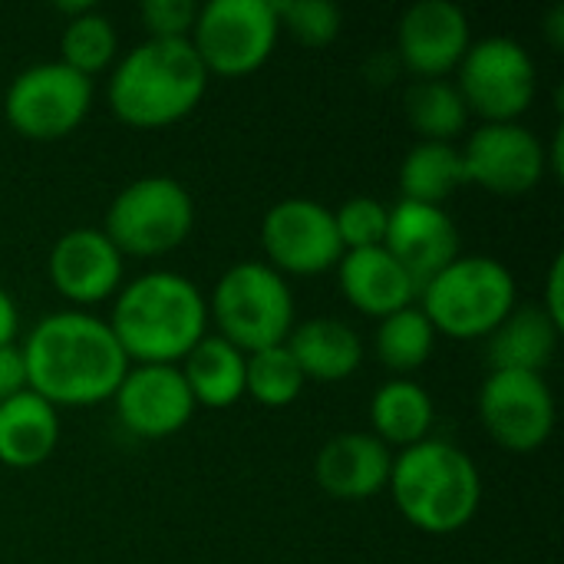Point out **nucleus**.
Listing matches in <instances>:
<instances>
[{"label":"nucleus","mask_w":564,"mask_h":564,"mask_svg":"<svg viewBox=\"0 0 564 564\" xmlns=\"http://www.w3.org/2000/svg\"><path fill=\"white\" fill-rule=\"evenodd\" d=\"M393 469L390 449L373 433H340L314 459L317 486L340 502H364L387 489Z\"/></svg>","instance_id":"nucleus-18"},{"label":"nucleus","mask_w":564,"mask_h":564,"mask_svg":"<svg viewBox=\"0 0 564 564\" xmlns=\"http://www.w3.org/2000/svg\"><path fill=\"white\" fill-rule=\"evenodd\" d=\"M278 26L288 30L304 46H327L344 26V13L330 0H274Z\"/></svg>","instance_id":"nucleus-30"},{"label":"nucleus","mask_w":564,"mask_h":564,"mask_svg":"<svg viewBox=\"0 0 564 564\" xmlns=\"http://www.w3.org/2000/svg\"><path fill=\"white\" fill-rule=\"evenodd\" d=\"M245 354L221 337H202L185 357L182 377L192 390L195 406L228 410L245 397Z\"/></svg>","instance_id":"nucleus-23"},{"label":"nucleus","mask_w":564,"mask_h":564,"mask_svg":"<svg viewBox=\"0 0 564 564\" xmlns=\"http://www.w3.org/2000/svg\"><path fill=\"white\" fill-rule=\"evenodd\" d=\"M337 281L344 297L357 311L380 321L410 307L413 297L420 294L413 278L393 261V254L383 245L364 251H344V258L337 261Z\"/></svg>","instance_id":"nucleus-19"},{"label":"nucleus","mask_w":564,"mask_h":564,"mask_svg":"<svg viewBox=\"0 0 564 564\" xmlns=\"http://www.w3.org/2000/svg\"><path fill=\"white\" fill-rule=\"evenodd\" d=\"M93 79L56 63H36L17 73L3 96L7 122L36 142H53L69 135L89 112Z\"/></svg>","instance_id":"nucleus-10"},{"label":"nucleus","mask_w":564,"mask_h":564,"mask_svg":"<svg viewBox=\"0 0 564 564\" xmlns=\"http://www.w3.org/2000/svg\"><path fill=\"white\" fill-rule=\"evenodd\" d=\"M562 291H564V258L558 254L555 261H552V271H549V284H545V304H542V311L564 327V301H562Z\"/></svg>","instance_id":"nucleus-34"},{"label":"nucleus","mask_w":564,"mask_h":564,"mask_svg":"<svg viewBox=\"0 0 564 564\" xmlns=\"http://www.w3.org/2000/svg\"><path fill=\"white\" fill-rule=\"evenodd\" d=\"M469 50V17L449 0H420L397 23V59L420 79H446Z\"/></svg>","instance_id":"nucleus-15"},{"label":"nucleus","mask_w":564,"mask_h":564,"mask_svg":"<svg viewBox=\"0 0 564 564\" xmlns=\"http://www.w3.org/2000/svg\"><path fill=\"white\" fill-rule=\"evenodd\" d=\"M433 344H436V330L426 321V314L413 304L383 317L377 334H373V347H377L380 364L400 377H406L410 370H420L430 360Z\"/></svg>","instance_id":"nucleus-27"},{"label":"nucleus","mask_w":564,"mask_h":564,"mask_svg":"<svg viewBox=\"0 0 564 564\" xmlns=\"http://www.w3.org/2000/svg\"><path fill=\"white\" fill-rule=\"evenodd\" d=\"M370 423H373V436L390 449H410L423 440H430V426H433V400L430 393L410 380V377H393L387 380L373 400H370Z\"/></svg>","instance_id":"nucleus-24"},{"label":"nucleus","mask_w":564,"mask_h":564,"mask_svg":"<svg viewBox=\"0 0 564 564\" xmlns=\"http://www.w3.org/2000/svg\"><path fill=\"white\" fill-rule=\"evenodd\" d=\"M423 314L436 334L476 340L489 337L516 307V278L496 258H456L420 288Z\"/></svg>","instance_id":"nucleus-5"},{"label":"nucleus","mask_w":564,"mask_h":564,"mask_svg":"<svg viewBox=\"0 0 564 564\" xmlns=\"http://www.w3.org/2000/svg\"><path fill=\"white\" fill-rule=\"evenodd\" d=\"M479 420L509 453H535L555 430V397L542 373L492 370L479 390Z\"/></svg>","instance_id":"nucleus-11"},{"label":"nucleus","mask_w":564,"mask_h":564,"mask_svg":"<svg viewBox=\"0 0 564 564\" xmlns=\"http://www.w3.org/2000/svg\"><path fill=\"white\" fill-rule=\"evenodd\" d=\"M116 46L119 40H116L112 23L99 10H89L76 20H66L63 40H59V50H63L59 63L89 79L116 59Z\"/></svg>","instance_id":"nucleus-29"},{"label":"nucleus","mask_w":564,"mask_h":564,"mask_svg":"<svg viewBox=\"0 0 564 564\" xmlns=\"http://www.w3.org/2000/svg\"><path fill=\"white\" fill-rule=\"evenodd\" d=\"M119 420L129 433L145 440H165L195 413L192 390L178 367L172 364H135L126 370L122 383L112 393Z\"/></svg>","instance_id":"nucleus-14"},{"label":"nucleus","mask_w":564,"mask_h":564,"mask_svg":"<svg viewBox=\"0 0 564 564\" xmlns=\"http://www.w3.org/2000/svg\"><path fill=\"white\" fill-rule=\"evenodd\" d=\"M261 245L278 274L314 278L337 268L344 258L334 212L314 198H284L271 205L261 221Z\"/></svg>","instance_id":"nucleus-12"},{"label":"nucleus","mask_w":564,"mask_h":564,"mask_svg":"<svg viewBox=\"0 0 564 564\" xmlns=\"http://www.w3.org/2000/svg\"><path fill=\"white\" fill-rule=\"evenodd\" d=\"M459 69V96L469 112L486 122H516L535 99L539 69L532 53L512 36H486L469 43Z\"/></svg>","instance_id":"nucleus-9"},{"label":"nucleus","mask_w":564,"mask_h":564,"mask_svg":"<svg viewBox=\"0 0 564 564\" xmlns=\"http://www.w3.org/2000/svg\"><path fill=\"white\" fill-rule=\"evenodd\" d=\"M383 248L413 278L416 291L459 258V228L440 205L397 202L387 215Z\"/></svg>","instance_id":"nucleus-16"},{"label":"nucleus","mask_w":564,"mask_h":564,"mask_svg":"<svg viewBox=\"0 0 564 564\" xmlns=\"http://www.w3.org/2000/svg\"><path fill=\"white\" fill-rule=\"evenodd\" d=\"M466 185L463 152L453 142H420L406 152L400 165L403 202L440 205Z\"/></svg>","instance_id":"nucleus-25"},{"label":"nucleus","mask_w":564,"mask_h":564,"mask_svg":"<svg viewBox=\"0 0 564 564\" xmlns=\"http://www.w3.org/2000/svg\"><path fill=\"white\" fill-rule=\"evenodd\" d=\"M301 387H304V373L284 344L248 354L245 393H251V400H258L261 406H271V410L291 406L301 397Z\"/></svg>","instance_id":"nucleus-28"},{"label":"nucleus","mask_w":564,"mask_h":564,"mask_svg":"<svg viewBox=\"0 0 564 564\" xmlns=\"http://www.w3.org/2000/svg\"><path fill=\"white\" fill-rule=\"evenodd\" d=\"M208 69L192 40H145L132 46L109 79L112 112L135 129H162L185 119L205 96Z\"/></svg>","instance_id":"nucleus-3"},{"label":"nucleus","mask_w":564,"mask_h":564,"mask_svg":"<svg viewBox=\"0 0 564 564\" xmlns=\"http://www.w3.org/2000/svg\"><path fill=\"white\" fill-rule=\"evenodd\" d=\"M30 390L26 387V364H23V350L7 344L0 347V403Z\"/></svg>","instance_id":"nucleus-33"},{"label":"nucleus","mask_w":564,"mask_h":564,"mask_svg":"<svg viewBox=\"0 0 564 564\" xmlns=\"http://www.w3.org/2000/svg\"><path fill=\"white\" fill-rule=\"evenodd\" d=\"M46 271L53 288L73 304H99L119 291L122 254L102 228H73L56 238Z\"/></svg>","instance_id":"nucleus-17"},{"label":"nucleus","mask_w":564,"mask_h":564,"mask_svg":"<svg viewBox=\"0 0 564 564\" xmlns=\"http://www.w3.org/2000/svg\"><path fill=\"white\" fill-rule=\"evenodd\" d=\"M139 17L152 40H188L198 7L192 0H142Z\"/></svg>","instance_id":"nucleus-32"},{"label":"nucleus","mask_w":564,"mask_h":564,"mask_svg":"<svg viewBox=\"0 0 564 564\" xmlns=\"http://www.w3.org/2000/svg\"><path fill=\"white\" fill-rule=\"evenodd\" d=\"M109 327L129 360L175 367L205 337L208 304L188 278L149 271L119 291Z\"/></svg>","instance_id":"nucleus-2"},{"label":"nucleus","mask_w":564,"mask_h":564,"mask_svg":"<svg viewBox=\"0 0 564 564\" xmlns=\"http://www.w3.org/2000/svg\"><path fill=\"white\" fill-rule=\"evenodd\" d=\"M463 152L466 185H479L492 195H525L532 192L549 165L539 135L519 122H486L476 129Z\"/></svg>","instance_id":"nucleus-13"},{"label":"nucleus","mask_w":564,"mask_h":564,"mask_svg":"<svg viewBox=\"0 0 564 564\" xmlns=\"http://www.w3.org/2000/svg\"><path fill=\"white\" fill-rule=\"evenodd\" d=\"M562 327L542 307H512V314L489 334L492 370L542 373L558 347Z\"/></svg>","instance_id":"nucleus-22"},{"label":"nucleus","mask_w":564,"mask_h":564,"mask_svg":"<svg viewBox=\"0 0 564 564\" xmlns=\"http://www.w3.org/2000/svg\"><path fill=\"white\" fill-rule=\"evenodd\" d=\"M195 225V202L188 188L169 175H145L129 182L109 205L102 235L119 254L159 258L175 251Z\"/></svg>","instance_id":"nucleus-7"},{"label":"nucleus","mask_w":564,"mask_h":564,"mask_svg":"<svg viewBox=\"0 0 564 564\" xmlns=\"http://www.w3.org/2000/svg\"><path fill=\"white\" fill-rule=\"evenodd\" d=\"M387 215H390V208L380 205L377 198H367V195L347 198L334 212V228H337L344 251L380 248L387 238Z\"/></svg>","instance_id":"nucleus-31"},{"label":"nucleus","mask_w":564,"mask_h":564,"mask_svg":"<svg viewBox=\"0 0 564 564\" xmlns=\"http://www.w3.org/2000/svg\"><path fill=\"white\" fill-rule=\"evenodd\" d=\"M278 33L271 0H208L198 7L188 40L208 76H248L268 63Z\"/></svg>","instance_id":"nucleus-8"},{"label":"nucleus","mask_w":564,"mask_h":564,"mask_svg":"<svg viewBox=\"0 0 564 564\" xmlns=\"http://www.w3.org/2000/svg\"><path fill=\"white\" fill-rule=\"evenodd\" d=\"M59 443L56 406L23 390L0 403V463L10 469H30L50 459Z\"/></svg>","instance_id":"nucleus-21"},{"label":"nucleus","mask_w":564,"mask_h":564,"mask_svg":"<svg viewBox=\"0 0 564 564\" xmlns=\"http://www.w3.org/2000/svg\"><path fill=\"white\" fill-rule=\"evenodd\" d=\"M284 347L297 360L304 380L337 383L354 377L364 364L360 334L337 317H311L304 324H294Z\"/></svg>","instance_id":"nucleus-20"},{"label":"nucleus","mask_w":564,"mask_h":564,"mask_svg":"<svg viewBox=\"0 0 564 564\" xmlns=\"http://www.w3.org/2000/svg\"><path fill=\"white\" fill-rule=\"evenodd\" d=\"M208 314L221 330L218 337L248 357L288 340L294 330V294L271 264L238 261L218 278Z\"/></svg>","instance_id":"nucleus-6"},{"label":"nucleus","mask_w":564,"mask_h":564,"mask_svg":"<svg viewBox=\"0 0 564 564\" xmlns=\"http://www.w3.org/2000/svg\"><path fill=\"white\" fill-rule=\"evenodd\" d=\"M26 387L53 406H93L112 400L129 370L109 321L83 311L46 314L26 337Z\"/></svg>","instance_id":"nucleus-1"},{"label":"nucleus","mask_w":564,"mask_h":564,"mask_svg":"<svg viewBox=\"0 0 564 564\" xmlns=\"http://www.w3.org/2000/svg\"><path fill=\"white\" fill-rule=\"evenodd\" d=\"M406 119L423 142H453L469 119V109L449 79H416L406 96Z\"/></svg>","instance_id":"nucleus-26"},{"label":"nucleus","mask_w":564,"mask_h":564,"mask_svg":"<svg viewBox=\"0 0 564 564\" xmlns=\"http://www.w3.org/2000/svg\"><path fill=\"white\" fill-rule=\"evenodd\" d=\"M387 486L403 519L430 535L466 529L482 502L476 463L446 440H423L403 449L393 459Z\"/></svg>","instance_id":"nucleus-4"},{"label":"nucleus","mask_w":564,"mask_h":564,"mask_svg":"<svg viewBox=\"0 0 564 564\" xmlns=\"http://www.w3.org/2000/svg\"><path fill=\"white\" fill-rule=\"evenodd\" d=\"M17 327H20V317H17V304L13 297L0 288V347L13 344L17 337Z\"/></svg>","instance_id":"nucleus-35"}]
</instances>
